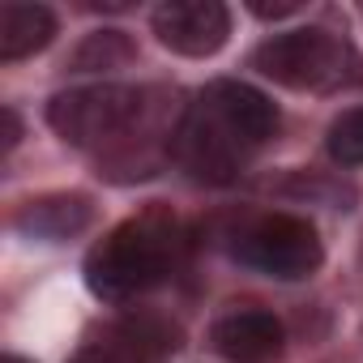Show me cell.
<instances>
[{"mask_svg": "<svg viewBox=\"0 0 363 363\" xmlns=\"http://www.w3.org/2000/svg\"><path fill=\"white\" fill-rule=\"evenodd\" d=\"M179 333L158 316H128L90 337L69 363H171Z\"/></svg>", "mask_w": 363, "mask_h": 363, "instance_id": "5b68a950", "label": "cell"}, {"mask_svg": "<svg viewBox=\"0 0 363 363\" xmlns=\"http://www.w3.org/2000/svg\"><path fill=\"white\" fill-rule=\"evenodd\" d=\"M52 35H56V13L48 5L9 0V5L0 9V60L35 56L52 43Z\"/></svg>", "mask_w": 363, "mask_h": 363, "instance_id": "30bf717a", "label": "cell"}, {"mask_svg": "<svg viewBox=\"0 0 363 363\" xmlns=\"http://www.w3.org/2000/svg\"><path fill=\"white\" fill-rule=\"evenodd\" d=\"M133 60V43L120 35V30H99L82 43V52L73 56V65L82 73H94V69H120Z\"/></svg>", "mask_w": 363, "mask_h": 363, "instance_id": "7c38bea8", "label": "cell"}, {"mask_svg": "<svg viewBox=\"0 0 363 363\" xmlns=\"http://www.w3.org/2000/svg\"><path fill=\"white\" fill-rule=\"evenodd\" d=\"M252 69L261 77L278 82V86L325 94V90L350 86L359 60H354V52L337 35H329L320 26H299V30H286V35L265 39L252 52Z\"/></svg>", "mask_w": 363, "mask_h": 363, "instance_id": "3957f363", "label": "cell"}, {"mask_svg": "<svg viewBox=\"0 0 363 363\" xmlns=\"http://www.w3.org/2000/svg\"><path fill=\"white\" fill-rule=\"evenodd\" d=\"M154 35L179 56H214L231 35V13L218 0H167L154 9Z\"/></svg>", "mask_w": 363, "mask_h": 363, "instance_id": "8992f818", "label": "cell"}, {"mask_svg": "<svg viewBox=\"0 0 363 363\" xmlns=\"http://www.w3.org/2000/svg\"><path fill=\"white\" fill-rule=\"evenodd\" d=\"M231 257L257 274H269L278 282H299L312 278L325 261L320 235L308 218L299 214H257L240 223L231 235Z\"/></svg>", "mask_w": 363, "mask_h": 363, "instance_id": "277c9868", "label": "cell"}, {"mask_svg": "<svg viewBox=\"0 0 363 363\" xmlns=\"http://www.w3.org/2000/svg\"><path fill=\"white\" fill-rule=\"evenodd\" d=\"M325 150L337 167H363V107H346L329 124Z\"/></svg>", "mask_w": 363, "mask_h": 363, "instance_id": "8fae6325", "label": "cell"}, {"mask_svg": "<svg viewBox=\"0 0 363 363\" xmlns=\"http://www.w3.org/2000/svg\"><path fill=\"white\" fill-rule=\"evenodd\" d=\"M175 257H179V227L162 214H141L120 223L103 244L90 248L86 286L107 303H124L162 286L175 269Z\"/></svg>", "mask_w": 363, "mask_h": 363, "instance_id": "7a4b0ae2", "label": "cell"}, {"mask_svg": "<svg viewBox=\"0 0 363 363\" xmlns=\"http://www.w3.org/2000/svg\"><path fill=\"white\" fill-rule=\"evenodd\" d=\"M48 124L77 150L107 154L111 162L145 167L158 137H175L179 120L167 124V107L154 103V90L120 86V82H90L65 90L48 103Z\"/></svg>", "mask_w": 363, "mask_h": 363, "instance_id": "6da1fadb", "label": "cell"}, {"mask_svg": "<svg viewBox=\"0 0 363 363\" xmlns=\"http://www.w3.org/2000/svg\"><path fill=\"white\" fill-rule=\"evenodd\" d=\"M214 346L231 363H265L282 350V320L265 308H235L214 320Z\"/></svg>", "mask_w": 363, "mask_h": 363, "instance_id": "ba28073f", "label": "cell"}, {"mask_svg": "<svg viewBox=\"0 0 363 363\" xmlns=\"http://www.w3.org/2000/svg\"><path fill=\"white\" fill-rule=\"evenodd\" d=\"M5 363H26V359H18V354H5Z\"/></svg>", "mask_w": 363, "mask_h": 363, "instance_id": "4fadbf2b", "label": "cell"}, {"mask_svg": "<svg viewBox=\"0 0 363 363\" xmlns=\"http://www.w3.org/2000/svg\"><path fill=\"white\" fill-rule=\"evenodd\" d=\"M90 227V201L77 193H56V197H39L30 206H22L18 214V231L30 240H69L77 231Z\"/></svg>", "mask_w": 363, "mask_h": 363, "instance_id": "9c48e42d", "label": "cell"}, {"mask_svg": "<svg viewBox=\"0 0 363 363\" xmlns=\"http://www.w3.org/2000/svg\"><path fill=\"white\" fill-rule=\"evenodd\" d=\"M244 150H261L274 133H278V107L248 82H235V77H223V82H210L197 99Z\"/></svg>", "mask_w": 363, "mask_h": 363, "instance_id": "52a82bcc", "label": "cell"}]
</instances>
